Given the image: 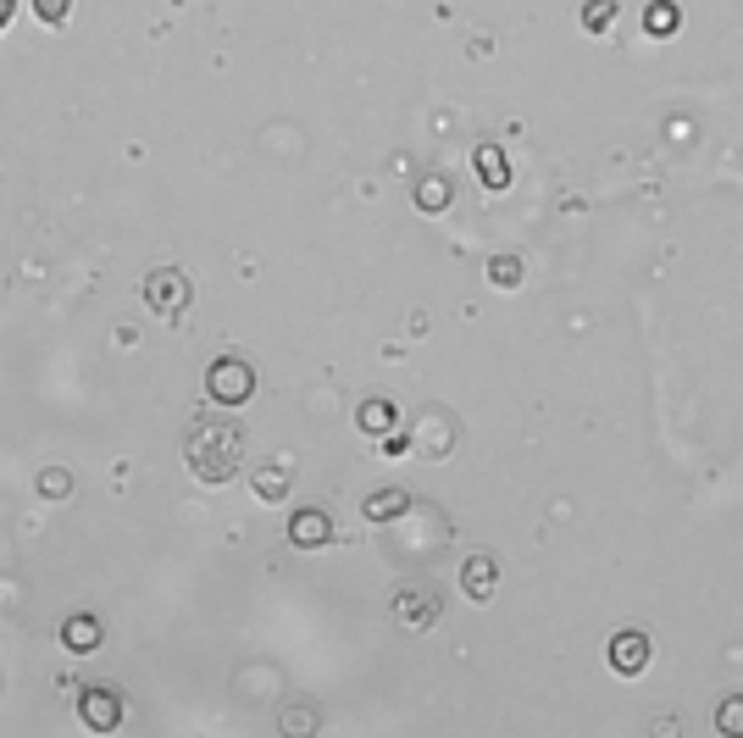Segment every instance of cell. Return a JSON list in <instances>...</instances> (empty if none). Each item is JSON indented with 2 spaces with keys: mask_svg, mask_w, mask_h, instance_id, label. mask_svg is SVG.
<instances>
[{
  "mask_svg": "<svg viewBox=\"0 0 743 738\" xmlns=\"http://www.w3.org/2000/svg\"><path fill=\"white\" fill-rule=\"evenodd\" d=\"M183 461L200 483H228L244 467V427L233 416H195L190 439H183Z\"/></svg>",
  "mask_w": 743,
  "mask_h": 738,
  "instance_id": "1",
  "label": "cell"
},
{
  "mask_svg": "<svg viewBox=\"0 0 743 738\" xmlns=\"http://www.w3.org/2000/svg\"><path fill=\"white\" fill-rule=\"evenodd\" d=\"M206 395L217 406H244L256 395V373H251V361H239V355H217L206 366Z\"/></svg>",
  "mask_w": 743,
  "mask_h": 738,
  "instance_id": "2",
  "label": "cell"
},
{
  "mask_svg": "<svg viewBox=\"0 0 743 738\" xmlns=\"http://www.w3.org/2000/svg\"><path fill=\"white\" fill-rule=\"evenodd\" d=\"M190 300H195V283L183 278L178 267H156V273L145 278V305H150L156 317H167V323L190 312Z\"/></svg>",
  "mask_w": 743,
  "mask_h": 738,
  "instance_id": "3",
  "label": "cell"
},
{
  "mask_svg": "<svg viewBox=\"0 0 743 738\" xmlns=\"http://www.w3.org/2000/svg\"><path fill=\"white\" fill-rule=\"evenodd\" d=\"M394 622H400L405 633L433 628V622H439V594H433L427 583H422V589H400V594H394Z\"/></svg>",
  "mask_w": 743,
  "mask_h": 738,
  "instance_id": "4",
  "label": "cell"
},
{
  "mask_svg": "<svg viewBox=\"0 0 743 738\" xmlns=\"http://www.w3.org/2000/svg\"><path fill=\"white\" fill-rule=\"evenodd\" d=\"M649 633H638V628H622V633H616L610 639V666L616 672H622V678H638V672L649 666Z\"/></svg>",
  "mask_w": 743,
  "mask_h": 738,
  "instance_id": "5",
  "label": "cell"
},
{
  "mask_svg": "<svg viewBox=\"0 0 743 738\" xmlns=\"http://www.w3.org/2000/svg\"><path fill=\"white\" fill-rule=\"evenodd\" d=\"M328 539H333V517H328V511L300 506V511L289 517V544H294V549H322Z\"/></svg>",
  "mask_w": 743,
  "mask_h": 738,
  "instance_id": "6",
  "label": "cell"
},
{
  "mask_svg": "<svg viewBox=\"0 0 743 738\" xmlns=\"http://www.w3.org/2000/svg\"><path fill=\"white\" fill-rule=\"evenodd\" d=\"M78 716H84V727H95V733H111V727L122 722V700H117L111 689H84V700H78Z\"/></svg>",
  "mask_w": 743,
  "mask_h": 738,
  "instance_id": "7",
  "label": "cell"
},
{
  "mask_svg": "<svg viewBox=\"0 0 743 738\" xmlns=\"http://www.w3.org/2000/svg\"><path fill=\"white\" fill-rule=\"evenodd\" d=\"M494 583H500V561H494V556H472V561L461 567V589H466V600L488 605V600H494Z\"/></svg>",
  "mask_w": 743,
  "mask_h": 738,
  "instance_id": "8",
  "label": "cell"
},
{
  "mask_svg": "<svg viewBox=\"0 0 743 738\" xmlns=\"http://www.w3.org/2000/svg\"><path fill=\"white\" fill-rule=\"evenodd\" d=\"M251 488H256L261 506H283V495H289V472H283L278 461H267V467L251 472Z\"/></svg>",
  "mask_w": 743,
  "mask_h": 738,
  "instance_id": "9",
  "label": "cell"
},
{
  "mask_svg": "<svg viewBox=\"0 0 743 738\" xmlns=\"http://www.w3.org/2000/svg\"><path fill=\"white\" fill-rule=\"evenodd\" d=\"M477 178L488 183V190H506V183H511V161H506V150L500 145H477Z\"/></svg>",
  "mask_w": 743,
  "mask_h": 738,
  "instance_id": "10",
  "label": "cell"
},
{
  "mask_svg": "<svg viewBox=\"0 0 743 738\" xmlns=\"http://www.w3.org/2000/svg\"><path fill=\"white\" fill-rule=\"evenodd\" d=\"M355 422H361L366 439H389V434H394V406H389V400H366V406L355 411Z\"/></svg>",
  "mask_w": 743,
  "mask_h": 738,
  "instance_id": "11",
  "label": "cell"
},
{
  "mask_svg": "<svg viewBox=\"0 0 743 738\" xmlns=\"http://www.w3.org/2000/svg\"><path fill=\"white\" fill-rule=\"evenodd\" d=\"M61 644H68L73 655H89L100 644V622L95 617H68V622H61Z\"/></svg>",
  "mask_w": 743,
  "mask_h": 738,
  "instance_id": "12",
  "label": "cell"
},
{
  "mask_svg": "<svg viewBox=\"0 0 743 738\" xmlns=\"http://www.w3.org/2000/svg\"><path fill=\"white\" fill-rule=\"evenodd\" d=\"M416 206L422 211H444L450 206V178L444 172H422L416 178Z\"/></svg>",
  "mask_w": 743,
  "mask_h": 738,
  "instance_id": "13",
  "label": "cell"
},
{
  "mask_svg": "<svg viewBox=\"0 0 743 738\" xmlns=\"http://www.w3.org/2000/svg\"><path fill=\"white\" fill-rule=\"evenodd\" d=\"M644 28H649L655 39H671L677 28H683V12H677V7H671V0H655V7L644 12Z\"/></svg>",
  "mask_w": 743,
  "mask_h": 738,
  "instance_id": "14",
  "label": "cell"
},
{
  "mask_svg": "<svg viewBox=\"0 0 743 738\" xmlns=\"http://www.w3.org/2000/svg\"><path fill=\"white\" fill-rule=\"evenodd\" d=\"M405 506H411V500H405V488H383V495H372V500H366V517H372V522H394Z\"/></svg>",
  "mask_w": 743,
  "mask_h": 738,
  "instance_id": "15",
  "label": "cell"
},
{
  "mask_svg": "<svg viewBox=\"0 0 743 738\" xmlns=\"http://www.w3.org/2000/svg\"><path fill=\"white\" fill-rule=\"evenodd\" d=\"M716 733L721 738H743V694H727L716 705Z\"/></svg>",
  "mask_w": 743,
  "mask_h": 738,
  "instance_id": "16",
  "label": "cell"
},
{
  "mask_svg": "<svg viewBox=\"0 0 743 738\" xmlns=\"http://www.w3.org/2000/svg\"><path fill=\"white\" fill-rule=\"evenodd\" d=\"M488 283H494V289H516V283H522V256H511V251L494 256V262H488Z\"/></svg>",
  "mask_w": 743,
  "mask_h": 738,
  "instance_id": "17",
  "label": "cell"
},
{
  "mask_svg": "<svg viewBox=\"0 0 743 738\" xmlns=\"http://www.w3.org/2000/svg\"><path fill=\"white\" fill-rule=\"evenodd\" d=\"M616 23V0H588V7H583V28L588 34H605Z\"/></svg>",
  "mask_w": 743,
  "mask_h": 738,
  "instance_id": "18",
  "label": "cell"
},
{
  "mask_svg": "<svg viewBox=\"0 0 743 738\" xmlns=\"http://www.w3.org/2000/svg\"><path fill=\"white\" fill-rule=\"evenodd\" d=\"M34 17L45 23V28H61L73 17V0H34Z\"/></svg>",
  "mask_w": 743,
  "mask_h": 738,
  "instance_id": "19",
  "label": "cell"
},
{
  "mask_svg": "<svg viewBox=\"0 0 743 738\" xmlns=\"http://www.w3.org/2000/svg\"><path fill=\"white\" fill-rule=\"evenodd\" d=\"M278 722H283V733H317V705H294Z\"/></svg>",
  "mask_w": 743,
  "mask_h": 738,
  "instance_id": "20",
  "label": "cell"
},
{
  "mask_svg": "<svg viewBox=\"0 0 743 738\" xmlns=\"http://www.w3.org/2000/svg\"><path fill=\"white\" fill-rule=\"evenodd\" d=\"M68 488H73V477L61 472V467H50V472L39 477V495H45V500H61V495H68Z\"/></svg>",
  "mask_w": 743,
  "mask_h": 738,
  "instance_id": "21",
  "label": "cell"
},
{
  "mask_svg": "<svg viewBox=\"0 0 743 738\" xmlns=\"http://www.w3.org/2000/svg\"><path fill=\"white\" fill-rule=\"evenodd\" d=\"M12 12H17V0H0V28L12 23Z\"/></svg>",
  "mask_w": 743,
  "mask_h": 738,
  "instance_id": "22",
  "label": "cell"
}]
</instances>
